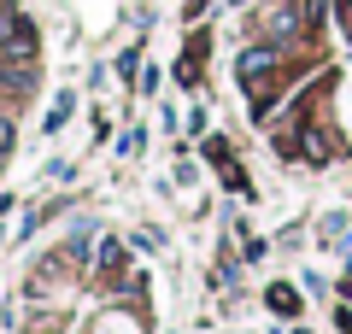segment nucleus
Listing matches in <instances>:
<instances>
[{
  "label": "nucleus",
  "instance_id": "obj_6",
  "mask_svg": "<svg viewBox=\"0 0 352 334\" xmlns=\"http://www.w3.org/2000/svg\"><path fill=\"white\" fill-rule=\"evenodd\" d=\"M65 111H71V94L53 100V111H47V124H41V129H59V124H65Z\"/></svg>",
  "mask_w": 352,
  "mask_h": 334
},
{
  "label": "nucleus",
  "instance_id": "obj_2",
  "mask_svg": "<svg viewBox=\"0 0 352 334\" xmlns=\"http://www.w3.org/2000/svg\"><path fill=\"white\" fill-rule=\"evenodd\" d=\"M300 0H276V6H264V18H258V30L264 36H294L300 30Z\"/></svg>",
  "mask_w": 352,
  "mask_h": 334
},
{
  "label": "nucleus",
  "instance_id": "obj_3",
  "mask_svg": "<svg viewBox=\"0 0 352 334\" xmlns=\"http://www.w3.org/2000/svg\"><path fill=\"white\" fill-rule=\"evenodd\" d=\"M276 71V47H252V53H241V82L247 88H264V76Z\"/></svg>",
  "mask_w": 352,
  "mask_h": 334
},
{
  "label": "nucleus",
  "instance_id": "obj_8",
  "mask_svg": "<svg viewBox=\"0 0 352 334\" xmlns=\"http://www.w3.org/2000/svg\"><path fill=\"white\" fill-rule=\"evenodd\" d=\"M6 153H12V124L0 118V159H6Z\"/></svg>",
  "mask_w": 352,
  "mask_h": 334
},
{
  "label": "nucleus",
  "instance_id": "obj_5",
  "mask_svg": "<svg viewBox=\"0 0 352 334\" xmlns=\"http://www.w3.org/2000/svg\"><path fill=\"white\" fill-rule=\"evenodd\" d=\"M270 311H276V317H294V311H300V293H294V287H270Z\"/></svg>",
  "mask_w": 352,
  "mask_h": 334
},
{
  "label": "nucleus",
  "instance_id": "obj_7",
  "mask_svg": "<svg viewBox=\"0 0 352 334\" xmlns=\"http://www.w3.org/2000/svg\"><path fill=\"white\" fill-rule=\"evenodd\" d=\"M118 264H124V252H118L112 241H106V247H100V270H118Z\"/></svg>",
  "mask_w": 352,
  "mask_h": 334
},
{
  "label": "nucleus",
  "instance_id": "obj_4",
  "mask_svg": "<svg viewBox=\"0 0 352 334\" xmlns=\"http://www.w3.org/2000/svg\"><path fill=\"white\" fill-rule=\"evenodd\" d=\"M300 147H305V159H329V153H335V141H329L323 129H305V141H300Z\"/></svg>",
  "mask_w": 352,
  "mask_h": 334
},
{
  "label": "nucleus",
  "instance_id": "obj_1",
  "mask_svg": "<svg viewBox=\"0 0 352 334\" xmlns=\"http://www.w3.org/2000/svg\"><path fill=\"white\" fill-rule=\"evenodd\" d=\"M36 47H41V36H36L30 18H12V24L0 30V65H30V59H36Z\"/></svg>",
  "mask_w": 352,
  "mask_h": 334
}]
</instances>
